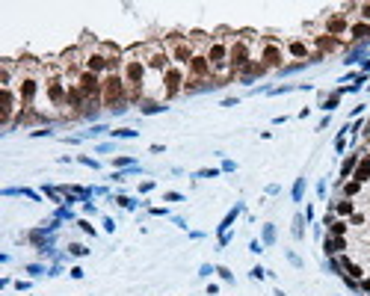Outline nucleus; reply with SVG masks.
Wrapping results in <instances>:
<instances>
[{
    "label": "nucleus",
    "instance_id": "obj_1",
    "mask_svg": "<svg viewBox=\"0 0 370 296\" xmlns=\"http://www.w3.org/2000/svg\"><path fill=\"white\" fill-rule=\"evenodd\" d=\"M122 80H125V86H128V95L131 101L142 98V92H145V83H148V63H145V51H142V45L139 48H131L128 54H125V60H122Z\"/></svg>",
    "mask_w": 370,
    "mask_h": 296
},
{
    "label": "nucleus",
    "instance_id": "obj_2",
    "mask_svg": "<svg viewBox=\"0 0 370 296\" xmlns=\"http://www.w3.org/2000/svg\"><path fill=\"white\" fill-rule=\"evenodd\" d=\"M204 54H207L210 68H213V80H231V77H237L231 71V66H228V36H225V30H219V33H213L207 39Z\"/></svg>",
    "mask_w": 370,
    "mask_h": 296
},
{
    "label": "nucleus",
    "instance_id": "obj_3",
    "mask_svg": "<svg viewBox=\"0 0 370 296\" xmlns=\"http://www.w3.org/2000/svg\"><path fill=\"white\" fill-rule=\"evenodd\" d=\"M255 42L258 39H252L249 33L228 36V66H231L234 74H240L243 68L255 60Z\"/></svg>",
    "mask_w": 370,
    "mask_h": 296
},
{
    "label": "nucleus",
    "instance_id": "obj_4",
    "mask_svg": "<svg viewBox=\"0 0 370 296\" xmlns=\"http://www.w3.org/2000/svg\"><path fill=\"white\" fill-rule=\"evenodd\" d=\"M101 101L110 107V110H125V101H131L128 86H125L119 68H110V71L104 74V98Z\"/></svg>",
    "mask_w": 370,
    "mask_h": 296
},
{
    "label": "nucleus",
    "instance_id": "obj_5",
    "mask_svg": "<svg viewBox=\"0 0 370 296\" xmlns=\"http://www.w3.org/2000/svg\"><path fill=\"white\" fill-rule=\"evenodd\" d=\"M287 57V48L278 39H258L255 42V60H261V66L267 68H281Z\"/></svg>",
    "mask_w": 370,
    "mask_h": 296
},
{
    "label": "nucleus",
    "instance_id": "obj_6",
    "mask_svg": "<svg viewBox=\"0 0 370 296\" xmlns=\"http://www.w3.org/2000/svg\"><path fill=\"white\" fill-rule=\"evenodd\" d=\"M181 92H187V66H172L163 71V98H178Z\"/></svg>",
    "mask_w": 370,
    "mask_h": 296
},
{
    "label": "nucleus",
    "instance_id": "obj_7",
    "mask_svg": "<svg viewBox=\"0 0 370 296\" xmlns=\"http://www.w3.org/2000/svg\"><path fill=\"white\" fill-rule=\"evenodd\" d=\"M21 116V98H18V89L9 86V89H0V125L9 128L15 125Z\"/></svg>",
    "mask_w": 370,
    "mask_h": 296
},
{
    "label": "nucleus",
    "instance_id": "obj_8",
    "mask_svg": "<svg viewBox=\"0 0 370 296\" xmlns=\"http://www.w3.org/2000/svg\"><path fill=\"white\" fill-rule=\"evenodd\" d=\"M323 33L335 36V39H343V36L349 33L346 12H329V15H323Z\"/></svg>",
    "mask_w": 370,
    "mask_h": 296
},
{
    "label": "nucleus",
    "instance_id": "obj_9",
    "mask_svg": "<svg viewBox=\"0 0 370 296\" xmlns=\"http://www.w3.org/2000/svg\"><path fill=\"white\" fill-rule=\"evenodd\" d=\"M311 45L317 48L320 57H326V54H337V51H340L343 39H335V36H329V33H317L314 39H311Z\"/></svg>",
    "mask_w": 370,
    "mask_h": 296
},
{
    "label": "nucleus",
    "instance_id": "obj_10",
    "mask_svg": "<svg viewBox=\"0 0 370 296\" xmlns=\"http://www.w3.org/2000/svg\"><path fill=\"white\" fill-rule=\"evenodd\" d=\"M284 48H287V54H290V57H296V60H305L308 54L314 57V51H311V42H305V39H293V42H287Z\"/></svg>",
    "mask_w": 370,
    "mask_h": 296
},
{
    "label": "nucleus",
    "instance_id": "obj_11",
    "mask_svg": "<svg viewBox=\"0 0 370 296\" xmlns=\"http://www.w3.org/2000/svg\"><path fill=\"white\" fill-rule=\"evenodd\" d=\"M349 39H367L370 36V24L367 21H361V18H355V21H349Z\"/></svg>",
    "mask_w": 370,
    "mask_h": 296
},
{
    "label": "nucleus",
    "instance_id": "obj_12",
    "mask_svg": "<svg viewBox=\"0 0 370 296\" xmlns=\"http://www.w3.org/2000/svg\"><path fill=\"white\" fill-rule=\"evenodd\" d=\"M343 249H346V243H343L340 237H335V240L329 237V240H326V252H329V255H335V252H343Z\"/></svg>",
    "mask_w": 370,
    "mask_h": 296
},
{
    "label": "nucleus",
    "instance_id": "obj_13",
    "mask_svg": "<svg viewBox=\"0 0 370 296\" xmlns=\"http://www.w3.org/2000/svg\"><path fill=\"white\" fill-rule=\"evenodd\" d=\"M367 178H370V157L355 169V181H358V184H361V181H367Z\"/></svg>",
    "mask_w": 370,
    "mask_h": 296
},
{
    "label": "nucleus",
    "instance_id": "obj_14",
    "mask_svg": "<svg viewBox=\"0 0 370 296\" xmlns=\"http://www.w3.org/2000/svg\"><path fill=\"white\" fill-rule=\"evenodd\" d=\"M355 163H358V157H355V154H352V157H346V163H343V169H340V175L346 178V175H349V172L355 169Z\"/></svg>",
    "mask_w": 370,
    "mask_h": 296
},
{
    "label": "nucleus",
    "instance_id": "obj_15",
    "mask_svg": "<svg viewBox=\"0 0 370 296\" xmlns=\"http://www.w3.org/2000/svg\"><path fill=\"white\" fill-rule=\"evenodd\" d=\"M358 18L370 24V3H358Z\"/></svg>",
    "mask_w": 370,
    "mask_h": 296
},
{
    "label": "nucleus",
    "instance_id": "obj_16",
    "mask_svg": "<svg viewBox=\"0 0 370 296\" xmlns=\"http://www.w3.org/2000/svg\"><path fill=\"white\" fill-rule=\"evenodd\" d=\"M329 228H332V234H335V237H340V234L346 231V222H335V219H332V222H329Z\"/></svg>",
    "mask_w": 370,
    "mask_h": 296
},
{
    "label": "nucleus",
    "instance_id": "obj_17",
    "mask_svg": "<svg viewBox=\"0 0 370 296\" xmlns=\"http://www.w3.org/2000/svg\"><path fill=\"white\" fill-rule=\"evenodd\" d=\"M337 213H352V201H337Z\"/></svg>",
    "mask_w": 370,
    "mask_h": 296
},
{
    "label": "nucleus",
    "instance_id": "obj_18",
    "mask_svg": "<svg viewBox=\"0 0 370 296\" xmlns=\"http://www.w3.org/2000/svg\"><path fill=\"white\" fill-rule=\"evenodd\" d=\"M343 263H346V269H349L355 278H361V266H358V263H352V261H343Z\"/></svg>",
    "mask_w": 370,
    "mask_h": 296
},
{
    "label": "nucleus",
    "instance_id": "obj_19",
    "mask_svg": "<svg viewBox=\"0 0 370 296\" xmlns=\"http://www.w3.org/2000/svg\"><path fill=\"white\" fill-rule=\"evenodd\" d=\"M358 190H361V184H358V181H349V184H346V196H355Z\"/></svg>",
    "mask_w": 370,
    "mask_h": 296
},
{
    "label": "nucleus",
    "instance_id": "obj_20",
    "mask_svg": "<svg viewBox=\"0 0 370 296\" xmlns=\"http://www.w3.org/2000/svg\"><path fill=\"white\" fill-rule=\"evenodd\" d=\"M352 225H364V213H352Z\"/></svg>",
    "mask_w": 370,
    "mask_h": 296
},
{
    "label": "nucleus",
    "instance_id": "obj_21",
    "mask_svg": "<svg viewBox=\"0 0 370 296\" xmlns=\"http://www.w3.org/2000/svg\"><path fill=\"white\" fill-rule=\"evenodd\" d=\"M71 252H74V255H86V249H83L80 243H71Z\"/></svg>",
    "mask_w": 370,
    "mask_h": 296
}]
</instances>
